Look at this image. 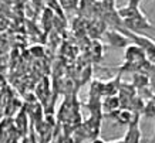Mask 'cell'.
Returning a JSON list of instances; mask_svg holds the SVG:
<instances>
[{"label": "cell", "instance_id": "cell-5", "mask_svg": "<svg viewBox=\"0 0 155 143\" xmlns=\"http://www.w3.org/2000/svg\"><path fill=\"white\" fill-rule=\"evenodd\" d=\"M60 3L66 10H74L75 7L80 6L81 0H60Z\"/></svg>", "mask_w": 155, "mask_h": 143}, {"label": "cell", "instance_id": "cell-1", "mask_svg": "<svg viewBox=\"0 0 155 143\" xmlns=\"http://www.w3.org/2000/svg\"><path fill=\"white\" fill-rule=\"evenodd\" d=\"M117 13L122 20L124 28H127L128 31L137 33V34H140L141 31H150V30L155 31V24L151 23L147 14L140 7L125 5L117 9Z\"/></svg>", "mask_w": 155, "mask_h": 143}, {"label": "cell", "instance_id": "cell-7", "mask_svg": "<svg viewBox=\"0 0 155 143\" xmlns=\"http://www.w3.org/2000/svg\"><path fill=\"white\" fill-rule=\"evenodd\" d=\"M142 0H127V6H135V7H140Z\"/></svg>", "mask_w": 155, "mask_h": 143}, {"label": "cell", "instance_id": "cell-8", "mask_svg": "<svg viewBox=\"0 0 155 143\" xmlns=\"http://www.w3.org/2000/svg\"><path fill=\"white\" fill-rule=\"evenodd\" d=\"M93 143H107V142H104V140H101V139H94Z\"/></svg>", "mask_w": 155, "mask_h": 143}, {"label": "cell", "instance_id": "cell-4", "mask_svg": "<svg viewBox=\"0 0 155 143\" xmlns=\"http://www.w3.org/2000/svg\"><path fill=\"white\" fill-rule=\"evenodd\" d=\"M107 40L110 41V44L113 47H115V48H124V47L127 48V47L130 46V41H131L124 33L117 30V28L107 31Z\"/></svg>", "mask_w": 155, "mask_h": 143}, {"label": "cell", "instance_id": "cell-3", "mask_svg": "<svg viewBox=\"0 0 155 143\" xmlns=\"http://www.w3.org/2000/svg\"><path fill=\"white\" fill-rule=\"evenodd\" d=\"M142 133L141 128H140V122H138V115L131 120V123L128 125V130L125 136L122 138L124 143H141Z\"/></svg>", "mask_w": 155, "mask_h": 143}, {"label": "cell", "instance_id": "cell-6", "mask_svg": "<svg viewBox=\"0 0 155 143\" xmlns=\"http://www.w3.org/2000/svg\"><path fill=\"white\" fill-rule=\"evenodd\" d=\"M100 3H101V6L105 9V11L117 10L115 9V0H100Z\"/></svg>", "mask_w": 155, "mask_h": 143}, {"label": "cell", "instance_id": "cell-2", "mask_svg": "<svg viewBox=\"0 0 155 143\" xmlns=\"http://www.w3.org/2000/svg\"><path fill=\"white\" fill-rule=\"evenodd\" d=\"M147 61L145 51L137 44H130L125 50V62L128 65H141Z\"/></svg>", "mask_w": 155, "mask_h": 143}]
</instances>
